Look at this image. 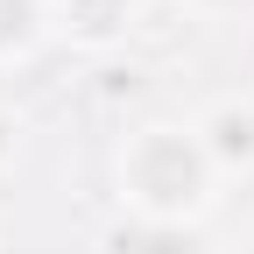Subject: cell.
Wrapping results in <instances>:
<instances>
[{
	"label": "cell",
	"instance_id": "obj_1",
	"mask_svg": "<svg viewBox=\"0 0 254 254\" xmlns=\"http://www.w3.org/2000/svg\"><path fill=\"white\" fill-rule=\"evenodd\" d=\"M113 198L148 226H198L219 205V170L205 163L190 120H141L113 148Z\"/></svg>",
	"mask_w": 254,
	"mask_h": 254
},
{
	"label": "cell",
	"instance_id": "obj_2",
	"mask_svg": "<svg viewBox=\"0 0 254 254\" xmlns=\"http://www.w3.org/2000/svg\"><path fill=\"white\" fill-rule=\"evenodd\" d=\"M190 134H198L205 163L219 170V184L226 177H254V99H240V92L212 99L198 120H190Z\"/></svg>",
	"mask_w": 254,
	"mask_h": 254
},
{
	"label": "cell",
	"instance_id": "obj_3",
	"mask_svg": "<svg viewBox=\"0 0 254 254\" xmlns=\"http://www.w3.org/2000/svg\"><path fill=\"white\" fill-rule=\"evenodd\" d=\"M50 28H64L78 50H120L134 28V0H50Z\"/></svg>",
	"mask_w": 254,
	"mask_h": 254
},
{
	"label": "cell",
	"instance_id": "obj_4",
	"mask_svg": "<svg viewBox=\"0 0 254 254\" xmlns=\"http://www.w3.org/2000/svg\"><path fill=\"white\" fill-rule=\"evenodd\" d=\"M50 36V0H0V71L28 64Z\"/></svg>",
	"mask_w": 254,
	"mask_h": 254
},
{
	"label": "cell",
	"instance_id": "obj_5",
	"mask_svg": "<svg viewBox=\"0 0 254 254\" xmlns=\"http://www.w3.org/2000/svg\"><path fill=\"white\" fill-rule=\"evenodd\" d=\"M106 254H198V226H148V219H120L106 233Z\"/></svg>",
	"mask_w": 254,
	"mask_h": 254
},
{
	"label": "cell",
	"instance_id": "obj_6",
	"mask_svg": "<svg viewBox=\"0 0 254 254\" xmlns=\"http://www.w3.org/2000/svg\"><path fill=\"white\" fill-rule=\"evenodd\" d=\"M21 141H28L21 113H14V106H0V170H14V163H21Z\"/></svg>",
	"mask_w": 254,
	"mask_h": 254
},
{
	"label": "cell",
	"instance_id": "obj_7",
	"mask_svg": "<svg viewBox=\"0 0 254 254\" xmlns=\"http://www.w3.org/2000/svg\"><path fill=\"white\" fill-rule=\"evenodd\" d=\"M190 14H233V7H247V0H184Z\"/></svg>",
	"mask_w": 254,
	"mask_h": 254
}]
</instances>
